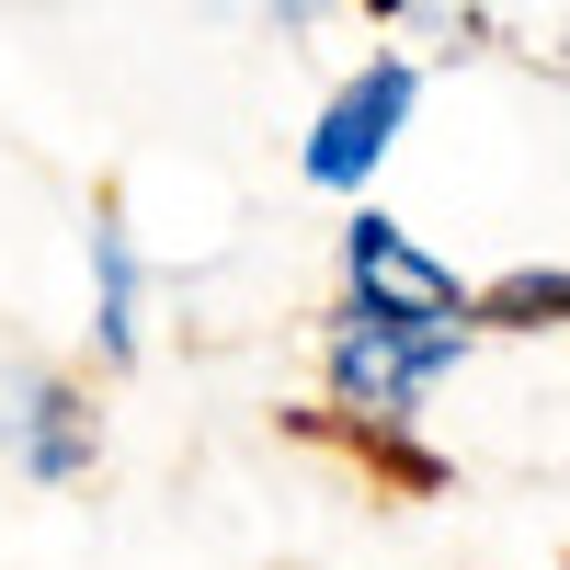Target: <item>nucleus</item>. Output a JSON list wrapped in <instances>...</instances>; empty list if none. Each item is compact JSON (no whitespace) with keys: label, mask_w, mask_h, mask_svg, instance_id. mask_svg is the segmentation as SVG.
I'll return each mask as SVG.
<instances>
[{"label":"nucleus","mask_w":570,"mask_h":570,"mask_svg":"<svg viewBox=\"0 0 570 570\" xmlns=\"http://www.w3.org/2000/svg\"><path fill=\"white\" fill-rule=\"evenodd\" d=\"M480 343V320H434V308H376V297H343L331 308V343H320V389L354 434H400V422L445 389Z\"/></svg>","instance_id":"f257e3e1"},{"label":"nucleus","mask_w":570,"mask_h":570,"mask_svg":"<svg viewBox=\"0 0 570 570\" xmlns=\"http://www.w3.org/2000/svg\"><path fill=\"white\" fill-rule=\"evenodd\" d=\"M411 104H422V69H411V58H365V69L320 104V126H308L297 171L320 183V195H365V183H376V160L400 149Z\"/></svg>","instance_id":"f03ea898"},{"label":"nucleus","mask_w":570,"mask_h":570,"mask_svg":"<svg viewBox=\"0 0 570 570\" xmlns=\"http://www.w3.org/2000/svg\"><path fill=\"white\" fill-rule=\"evenodd\" d=\"M343 285L354 297H376V308H434V320H480V297L456 285V263H434L411 240V228L389 217V206H365L354 195V217H343Z\"/></svg>","instance_id":"7ed1b4c3"},{"label":"nucleus","mask_w":570,"mask_h":570,"mask_svg":"<svg viewBox=\"0 0 570 570\" xmlns=\"http://www.w3.org/2000/svg\"><path fill=\"white\" fill-rule=\"evenodd\" d=\"M0 456H12L23 480H46V491L91 480V456H104V422H91V389H80V376H23V389L0 400Z\"/></svg>","instance_id":"20e7f679"},{"label":"nucleus","mask_w":570,"mask_h":570,"mask_svg":"<svg viewBox=\"0 0 570 570\" xmlns=\"http://www.w3.org/2000/svg\"><path fill=\"white\" fill-rule=\"evenodd\" d=\"M137 343H149V263H137L126 217L104 206V217H91V354L137 365Z\"/></svg>","instance_id":"39448f33"},{"label":"nucleus","mask_w":570,"mask_h":570,"mask_svg":"<svg viewBox=\"0 0 570 570\" xmlns=\"http://www.w3.org/2000/svg\"><path fill=\"white\" fill-rule=\"evenodd\" d=\"M480 331H570V263H525L480 297Z\"/></svg>","instance_id":"423d86ee"},{"label":"nucleus","mask_w":570,"mask_h":570,"mask_svg":"<svg viewBox=\"0 0 570 570\" xmlns=\"http://www.w3.org/2000/svg\"><path fill=\"white\" fill-rule=\"evenodd\" d=\"M274 12H285V23H308V12H331V0H274Z\"/></svg>","instance_id":"0eeeda50"}]
</instances>
